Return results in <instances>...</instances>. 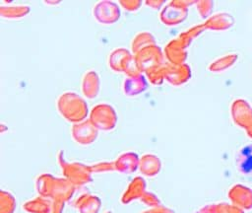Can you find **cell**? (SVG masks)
<instances>
[{
	"mask_svg": "<svg viewBox=\"0 0 252 213\" xmlns=\"http://www.w3.org/2000/svg\"><path fill=\"white\" fill-rule=\"evenodd\" d=\"M239 168L245 175H252V145L244 147L239 155Z\"/></svg>",
	"mask_w": 252,
	"mask_h": 213,
	"instance_id": "1",
	"label": "cell"
}]
</instances>
